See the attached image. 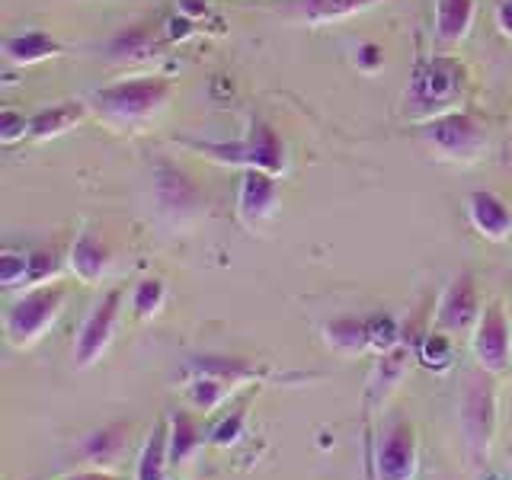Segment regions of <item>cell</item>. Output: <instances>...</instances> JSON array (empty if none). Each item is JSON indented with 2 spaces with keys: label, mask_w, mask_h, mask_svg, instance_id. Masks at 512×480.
<instances>
[{
  "label": "cell",
  "mask_w": 512,
  "mask_h": 480,
  "mask_svg": "<svg viewBox=\"0 0 512 480\" xmlns=\"http://www.w3.org/2000/svg\"><path fill=\"white\" fill-rule=\"evenodd\" d=\"M170 96H173V80L164 74H151V77L116 80V84L96 90L90 96V106L112 128H141L170 103Z\"/></svg>",
  "instance_id": "cell-1"
},
{
  "label": "cell",
  "mask_w": 512,
  "mask_h": 480,
  "mask_svg": "<svg viewBox=\"0 0 512 480\" xmlns=\"http://www.w3.org/2000/svg\"><path fill=\"white\" fill-rule=\"evenodd\" d=\"M464 80H468V71H464V64L458 58L452 55L420 58L407 90V119L429 122L442 116V112L458 109L464 96Z\"/></svg>",
  "instance_id": "cell-2"
},
{
  "label": "cell",
  "mask_w": 512,
  "mask_h": 480,
  "mask_svg": "<svg viewBox=\"0 0 512 480\" xmlns=\"http://www.w3.org/2000/svg\"><path fill=\"white\" fill-rule=\"evenodd\" d=\"M186 148L199 151L202 157L215 160L224 167H244V170H266V173H285L288 154H285V141L276 135L266 119L253 116L250 128L244 138L237 141H183Z\"/></svg>",
  "instance_id": "cell-3"
},
{
  "label": "cell",
  "mask_w": 512,
  "mask_h": 480,
  "mask_svg": "<svg viewBox=\"0 0 512 480\" xmlns=\"http://www.w3.org/2000/svg\"><path fill=\"white\" fill-rule=\"evenodd\" d=\"M64 301H68V288L58 282L29 288V292L16 298L4 314L7 343L16 349H29L32 343H39L45 330L61 317Z\"/></svg>",
  "instance_id": "cell-4"
},
{
  "label": "cell",
  "mask_w": 512,
  "mask_h": 480,
  "mask_svg": "<svg viewBox=\"0 0 512 480\" xmlns=\"http://www.w3.org/2000/svg\"><path fill=\"white\" fill-rule=\"evenodd\" d=\"M420 141L445 160H477L487 151L490 135L474 112L452 109L429 122H420Z\"/></svg>",
  "instance_id": "cell-5"
},
{
  "label": "cell",
  "mask_w": 512,
  "mask_h": 480,
  "mask_svg": "<svg viewBox=\"0 0 512 480\" xmlns=\"http://www.w3.org/2000/svg\"><path fill=\"white\" fill-rule=\"evenodd\" d=\"M461 432H464V445H468V452L474 458H484L490 452L496 432V388H493V375L484 372V368L471 375L468 388H464Z\"/></svg>",
  "instance_id": "cell-6"
},
{
  "label": "cell",
  "mask_w": 512,
  "mask_h": 480,
  "mask_svg": "<svg viewBox=\"0 0 512 480\" xmlns=\"http://www.w3.org/2000/svg\"><path fill=\"white\" fill-rule=\"evenodd\" d=\"M471 349L477 365L490 375H503L512 365V327L503 301H490L471 333Z\"/></svg>",
  "instance_id": "cell-7"
},
{
  "label": "cell",
  "mask_w": 512,
  "mask_h": 480,
  "mask_svg": "<svg viewBox=\"0 0 512 480\" xmlns=\"http://www.w3.org/2000/svg\"><path fill=\"white\" fill-rule=\"evenodd\" d=\"M122 298H125L122 288H109L84 317V324H80L77 340H74V362L80 368H90L109 349L112 336H116V327H119Z\"/></svg>",
  "instance_id": "cell-8"
},
{
  "label": "cell",
  "mask_w": 512,
  "mask_h": 480,
  "mask_svg": "<svg viewBox=\"0 0 512 480\" xmlns=\"http://www.w3.org/2000/svg\"><path fill=\"white\" fill-rule=\"evenodd\" d=\"M416 432L410 423H391L375 445L372 471L378 480H413L416 477Z\"/></svg>",
  "instance_id": "cell-9"
},
{
  "label": "cell",
  "mask_w": 512,
  "mask_h": 480,
  "mask_svg": "<svg viewBox=\"0 0 512 480\" xmlns=\"http://www.w3.org/2000/svg\"><path fill=\"white\" fill-rule=\"evenodd\" d=\"M279 176L266 170H244L237 186V218L247 224L250 231H260L263 224L276 215L279 208Z\"/></svg>",
  "instance_id": "cell-10"
},
{
  "label": "cell",
  "mask_w": 512,
  "mask_h": 480,
  "mask_svg": "<svg viewBox=\"0 0 512 480\" xmlns=\"http://www.w3.org/2000/svg\"><path fill=\"white\" fill-rule=\"evenodd\" d=\"M154 196L160 215L176 224L189 221L202 208V189L189 180V173L173 164H160L154 170Z\"/></svg>",
  "instance_id": "cell-11"
},
{
  "label": "cell",
  "mask_w": 512,
  "mask_h": 480,
  "mask_svg": "<svg viewBox=\"0 0 512 480\" xmlns=\"http://www.w3.org/2000/svg\"><path fill=\"white\" fill-rule=\"evenodd\" d=\"M480 295H477V282L471 272H461L439 298V308H436V324L445 333H468L477 327L480 320Z\"/></svg>",
  "instance_id": "cell-12"
},
{
  "label": "cell",
  "mask_w": 512,
  "mask_h": 480,
  "mask_svg": "<svg viewBox=\"0 0 512 480\" xmlns=\"http://www.w3.org/2000/svg\"><path fill=\"white\" fill-rule=\"evenodd\" d=\"M468 218L480 237L496 240V244L512 234V208L496 192L474 189L468 196Z\"/></svg>",
  "instance_id": "cell-13"
},
{
  "label": "cell",
  "mask_w": 512,
  "mask_h": 480,
  "mask_svg": "<svg viewBox=\"0 0 512 480\" xmlns=\"http://www.w3.org/2000/svg\"><path fill=\"white\" fill-rule=\"evenodd\" d=\"M477 16V0H436L432 4V36L439 45L455 48L468 39Z\"/></svg>",
  "instance_id": "cell-14"
},
{
  "label": "cell",
  "mask_w": 512,
  "mask_h": 480,
  "mask_svg": "<svg viewBox=\"0 0 512 480\" xmlns=\"http://www.w3.org/2000/svg\"><path fill=\"white\" fill-rule=\"evenodd\" d=\"M109 247H106V240L96 234L93 228H84L77 237H74V244H71V256H68V263H71V272L74 276L84 282V285H96V282H103L106 276V269H109Z\"/></svg>",
  "instance_id": "cell-15"
},
{
  "label": "cell",
  "mask_w": 512,
  "mask_h": 480,
  "mask_svg": "<svg viewBox=\"0 0 512 480\" xmlns=\"http://www.w3.org/2000/svg\"><path fill=\"white\" fill-rule=\"evenodd\" d=\"M381 4V0H288V13L301 23H336V20H349L368 7Z\"/></svg>",
  "instance_id": "cell-16"
},
{
  "label": "cell",
  "mask_w": 512,
  "mask_h": 480,
  "mask_svg": "<svg viewBox=\"0 0 512 480\" xmlns=\"http://www.w3.org/2000/svg\"><path fill=\"white\" fill-rule=\"evenodd\" d=\"M410 368V349L407 346H394L388 352H381V359L372 372V381H368V404H384L391 397V391L404 381Z\"/></svg>",
  "instance_id": "cell-17"
},
{
  "label": "cell",
  "mask_w": 512,
  "mask_h": 480,
  "mask_svg": "<svg viewBox=\"0 0 512 480\" xmlns=\"http://www.w3.org/2000/svg\"><path fill=\"white\" fill-rule=\"evenodd\" d=\"M128 429H132L128 423H112V426L96 429L84 439L80 452H84V458L93 464V468H112L128 445Z\"/></svg>",
  "instance_id": "cell-18"
},
{
  "label": "cell",
  "mask_w": 512,
  "mask_h": 480,
  "mask_svg": "<svg viewBox=\"0 0 512 480\" xmlns=\"http://www.w3.org/2000/svg\"><path fill=\"white\" fill-rule=\"evenodd\" d=\"M84 116H87V103H80V100L55 103L52 109H42V112H36V116L29 119V135L39 138V141L58 138L64 132H71V128Z\"/></svg>",
  "instance_id": "cell-19"
},
{
  "label": "cell",
  "mask_w": 512,
  "mask_h": 480,
  "mask_svg": "<svg viewBox=\"0 0 512 480\" xmlns=\"http://www.w3.org/2000/svg\"><path fill=\"white\" fill-rule=\"evenodd\" d=\"M186 375H212V378H221L237 388V384L260 378V368L247 359H237V356H196L186 362Z\"/></svg>",
  "instance_id": "cell-20"
},
{
  "label": "cell",
  "mask_w": 512,
  "mask_h": 480,
  "mask_svg": "<svg viewBox=\"0 0 512 480\" xmlns=\"http://www.w3.org/2000/svg\"><path fill=\"white\" fill-rule=\"evenodd\" d=\"M61 52L58 39H52L42 29H29V32H16L4 45V58L10 64H39L45 58H55Z\"/></svg>",
  "instance_id": "cell-21"
},
{
  "label": "cell",
  "mask_w": 512,
  "mask_h": 480,
  "mask_svg": "<svg viewBox=\"0 0 512 480\" xmlns=\"http://www.w3.org/2000/svg\"><path fill=\"white\" fill-rule=\"evenodd\" d=\"M170 464V432L167 426H154V432L141 445V455L135 461V480H164Z\"/></svg>",
  "instance_id": "cell-22"
},
{
  "label": "cell",
  "mask_w": 512,
  "mask_h": 480,
  "mask_svg": "<svg viewBox=\"0 0 512 480\" xmlns=\"http://www.w3.org/2000/svg\"><path fill=\"white\" fill-rule=\"evenodd\" d=\"M324 336L336 352H346V356H356V352L372 349V343H368V324L359 317L330 320V324H324Z\"/></svg>",
  "instance_id": "cell-23"
},
{
  "label": "cell",
  "mask_w": 512,
  "mask_h": 480,
  "mask_svg": "<svg viewBox=\"0 0 512 480\" xmlns=\"http://www.w3.org/2000/svg\"><path fill=\"white\" fill-rule=\"evenodd\" d=\"M151 45H154V32L148 26H128L109 39L106 55L112 61H141L151 55Z\"/></svg>",
  "instance_id": "cell-24"
},
{
  "label": "cell",
  "mask_w": 512,
  "mask_h": 480,
  "mask_svg": "<svg viewBox=\"0 0 512 480\" xmlns=\"http://www.w3.org/2000/svg\"><path fill=\"white\" fill-rule=\"evenodd\" d=\"M167 432H170V464H183L199 448V442H202L196 420H192V416L183 413V410L170 413Z\"/></svg>",
  "instance_id": "cell-25"
},
{
  "label": "cell",
  "mask_w": 512,
  "mask_h": 480,
  "mask_svg": "<svg viewBox=\"0 0 512 480\" xmlns=\"http://www.w3.org/2000/svg\"><path fill=\"white\" fill-rule=\"evenodd\" d=\"M234 391V384L221 381V378H212V375H189V384H186V397L189 404L196 410H215L218 404L228 400V394Z\"/></svg>",
  "instance_id": "cell-26"
},
{
  "label": "cell",
  "mask_w": 512,
  "mask_h": 480,
  "mask_svg": "<svg viewBox=\"0 0 512 480\" xmlns=\"http://www.w3.org/2000/svg\"><path fill=\"white\" fill-rule=\"evenodd\" d=\"M416 356L426 368L432 372H445V368H452L455 362V346H452V333L445 330H432L420 340V349H416Z\"/></svg>",
  "instance_id": "cell-27"
},
{
  "label": "cell",
  "mask_w": 512,
  "mask_h": 480,
  "mask_svg": "<svg viewBox=\"0 0 512 480\" xmlns=\"http://www.w3.org/2000/svg\"><path fill=\"white\" fill-rule=\"evenodd\" d=\"M164 301H167V285L160 279H141L132 288V308L141 320L154 317L160 308H164Z\"/></svg>",
  "instance_id": "cell-28"
},
{
  "label": "cell",
  "mask_w": 512,
  "mask_h": 480,
  "mask_svg": "<svg viewBox=\"0 0 512 480\" xmlns=\"http://www.w3.org/2000/svg\"><path fill=\"white\" fill-rule=\"evenodd\" d=\"M368 324V343H372L375 352H388L400 343V327L391 314H372L365 317Z\"/></svg>",
  "instance_id": "cell-29"
},
{
  "label": "cell",
  "mask_w": 512,
  "mask_h": 480,
  "mask_svg": "<svg viewBox=\"0 0 512 480\" xmlns=\"http://www.w3.org/2000/svg\"><path fill=\"white\" fill-rule=\"evenodd\" d=\"M0 285L4 288L29 285V253L4 250V256H0Z\"/></svg>",
  "instance_id": "cell-30"
},
{
  "label": "cell",
  "mask_w": 512,
  "mask_h": 480,
  "mask_svg": "<svg viewBox=\"0 0 512 480\" xmlns=\"http://www.w3.org/2000/svg\"><path fill=\"white\" fill-rule=\"evenodd\" d=\"M244 426H247V407H234V410L212 429V445H218V448L234 445L240 436H244Z\"/></svg>",
  "instance_id": "cell-31"
},
{
  "label": "cell",
  "mask_w": 512,
  "mask_h": 480,
  "mask_svg": "<svg viewBox=\"0 0 512 480\" xmlns=\"http://www.w3.org/2000/svg\"><path fill=\"white\" fill-rule=\"evenodd\" d=\"M58 276V260L52 250H32L29 253V285H48Z\"/></svg>",
  "instance_id": "cell-32"
},
{
  "label": "cell",
  "mask_w": 512,
  "mask_h": 480,
  "mask_svg": "<svg viewBox=\"0 0 512 480\" xmlns=\"http://www.w3.org/2000/svg\"><path fill=\"white\" fill-rule=\"evenodd\" d=\"M29 135V119L23 116V112L16 109H4L0 112V141L4 144H16L20 138Z\"/></svg>",
  "instance_id": "cell-33"
},
{
  "label": "cell",
  "mask_w": 512,
  "mask_h": 480,
  "mask_svg": "<svg viewBox=\"0 0 512 480\" xmlns=\"http://www.w3.org/2000/svg\"><path fill=\"white\" fill-rule=\"evenodd\" d=\"M356 64H359V68H365V71H375V68H381V64H384V52L375 42H365V45H359Z\"/></svg>",
  "instance_id": "cell-34"
},
{
  "label": "cell",
  "mask_w": 512,
  "mask_h": 480,
  "mask_svg": "<svg viewBox=\"0 0 512 480\" xmlns=\"http://www.w3.org/2000/svg\"><path fill=\"white\" fill-rule=\"evenodd\" d=\"M192 36V16H173L167 23V39L170 42H183Z\"/></svg>",
  "instance_id": "cell-35"
},
{
  "label": "cell",
  "mask_w": 512,
  "mask_h": 480,
  "mask_svg": "<svg viewBox=\"0 0 512 480\" xmlns=\"http://www.w3.org/2000/svg\"><path fill=\"white\" fill-rule=\"evenodd\" d=\"M496 26H500V32L506 39H512V0H496Z\"/></svg>",
  "instance_id": "cell-36"
},
{
  "label": "cell",
  "mask_w": 512,
  "mask_h": 480,
  "mask_svg": "<svg viewBox=\"0 0 512 480\" xmlns=\"http://www.w3.org/2000/svg\"><path fill=\"white\" fill-rule=\"evenodd\" d=\"M58 480H119V477H112L109 471L103 468H96V471H77V474H64Z\"/></svg>",
  "instance_id": "cell-37"
},
{
  "label": "cell",
  "mask_w": 512,
  "mask_h": 480,
  "mask_svg": "<svg viewBox=\"0 0 512 480\" xmlns=\"http://www.w3.org/2000/svg\"><path fill=\"white\" fill-rule=\"evenodd\" d=\"M208 10V0H180V13L183 16H192V20H196V16H202Z\"/></svg>",
  "instance_id": "cell-38"
}]
</instances>
